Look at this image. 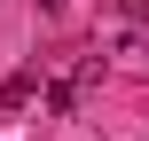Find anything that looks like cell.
Segmentation results:
<instances>
[{"label":"cell","mask_w":149,"mask_h":141,"mask_svg":"<svg viewBox=\"0 0 149 141\" xmlns=\"http://www.w3.org/2000/svg\"><path fill=\"white\" fill-rule=\"evenodd\" d=\"M94 78H102V55H79V63H71V78H55V86H47V110H55V118H79V102L94 94Z\"/></svg>","instance_id":"6da1fadb"},{"label":"cell","mask_w":149,"mask_h":141,"mask_svg":"<svg viewBox=\"0 0 149 141\" xmlns=\"http://www.w3.org/2000/svg\"><path fill=\"white\" fill-rule=\"evenodd\" d=\"M39 102V71H8L0 78V118H16V110H31Z\"/></svg>","instance_id":"7a4b0ae2"},{"label":"cell","mask_w":149,"mask_h":141,"mask_svg":"<svg viewBox=\"0 0 149 141\" xmlns=\"http://www.w3.org/2000/svg\"><path fill=\"white\" fill-rule=\"evenodd\" d=\"M118 16H126L134 31H149V0H118Z\"/></svg>","instance_id":"3957f363"}]
</instances>
